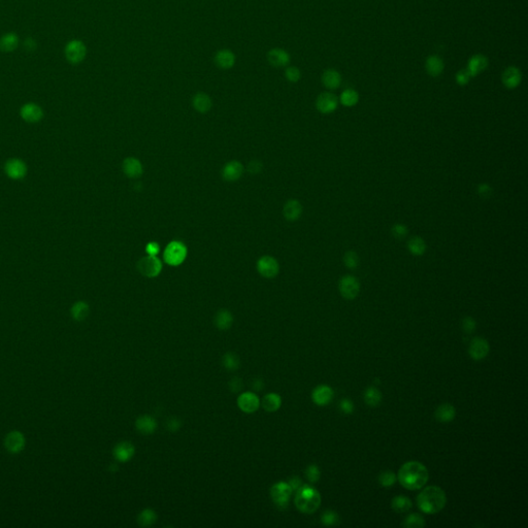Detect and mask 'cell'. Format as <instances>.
<instances>
[{"label": "cell", "instance_id": "cell-1", "mask_svg": "<svg viewBox=\"0 0 528 528\" xmlns=\"http://www.w3.org/2000/svg\"><path fill=\"white\" fill-rule=\"evenodd\" d=\"M429 478L428 470L419 461H408L398 471L397 479L407 490H418L423 488Z\"/></svg>", "mask_w": 528, "mask_h": 528}, {"label": "cell", "instance_id": "cell-2", "mask_svg": "<svg viewBox=\"0 0 528 528\" xmlns=\"http://www.w3.org/2000/svg\"><path fill=\"white\" fill-rule=\"evenodd\" d=\"M419 509L426 514L439 513L447 504V496L444 490L437 486L424 488L417 497Z\"/></svg>", "mask_w": 528, "mask_h": 528}, {"label": "cell", "instance_id": "cell-3", "mask_svg": "<svg viewBox=\"0 0 528 528\" xmlns=\"http://www.w3.org/2000/svg\"><path fill=\"white\" fill-rule=\"evenodd\" d=\"M296 508L305 514L315 513L321 504V495L317 490L309 485H301L295 495Z\"/></svg>", "mask_w": 528, "mask_h": 528}, {"label": "cell", "instance_id": "cell-4", "mask_svg": "<svg viewBox=\"0 0 528 528\" xmlns=\"http://www.w3.org/2000/svg\"><path fill=\"white\" fill-rule=\"evenodd\" d=\"M164 260L171 267H178L187 257V247L180 241L170 242L164 250Z\"/></svg>", "mask_w": 528, "mask_h": 528}, {"label": "cell", "instance_id": "cell-5", "mask_svg": "<svg viewBox=\"0 0 528 528\" xmlns=\"http://www.w3.org/2000/svg\"><path fill=\"white\" fill-rule=\"evenodd\" d=\"M137 270L146 278H156L162 271V263L157 256L148 255L138 260Z\"/></svg>", "mask_w": 528, "mask_h": 528}, {"label": "cell", "instance_id": "cell-6", "mask_svg": "<svg viewBox=\"0 0 528 528\" xmlns=\"http://www.w3.org/2000/svg\"><path fill=\"white\" fill-rule=\"evenodd\" d=\"M256 268L258 273L266 279H273L279 275L280 264L278 260L270 255H264L257 261Z\"/></svg>", "mask_w": 528, "mask_h": 528}, {"label": "cell", "instance_id": "cell-7", "mask_svg": "<svg viewBox=\"0 0 528 528\" xmlns=\"http://www.w3.org/2000/svg\"><path fill=\"white\" fill-rule=\"evenodd\" d=\"M292 492H293V490H292L291 486L289 485V483H286V482L276 483L272 487V490H271L274 503L279 508H282V509H284L288 506Z\"/></svg>", "mask_w": 528, "mask_h": 528}, {"label": "cell", "instance_id": "cell-8", "mask_svg": "<svg viewBox=\"0 0 528 528\" xmlns=\"http://www.w3.org/2000/svg\"><path fill=\"white\" fill-rule=\"evenodd\" d=\"M338 290L344 298L352 300L359 294L360 283L353 276H344L338 282Z\"/></svg>", "mask_w": 528, "mask_h": 528}, {"label": "cell", "instance_id": "cell-9", "mask_svg": "<svg viewBox=\"0 0 528 528\" xmlns=\"http://www.w3.org/2000/svg\"><path fill=\"white\" fill-rule=\"evenodd\" d=\"M86 54L87 48L82 41H70L65 47V57L72 64H78L82 62L85 59Z\"/></svg>", "mask_w": 528, "mask_h": 528}, {"label": "cell", "instance_id": "cell-10", "mask_svg": "<svg viewBox=\"0 0 528 528\" xmlns=\"http://www.w3.org/2000/svg\"><path fill=\"white\" fill-rule=\"evenodd\" d=\"M337 97L330 92H324L320 94L316 100V107L320 112H322V114H330V112H333L337 108Z\"/></svg>", "mask_w": 528, "mask_h": 528}, {"label": "cell", "instance_id": "cell-11", "mask_svg": "<svg viewBox=\"0 0 528 528\" xmlns=\"http://www.w3.org/2000/svg\"><path fill=\"white\" fill-rule=\"evenodd\" d=\"M238 405L246 414L255 413L260 406L259 397L253 392H245L238 398Z\"/></svg>", "mask_w": 528, "mask_h": 528}, {"label": "cell", "instance_id": "cell-12", "mask_svg": "<svg viewBox=\"0 0 528 528\" xmlns=\"http://www.w3.org/2000/svg\"><path fill=\"white\" fill-rule=\"evenodd\" d=\"M490 351L489 343L483 337H475L471 342L468 353L475 360H482L488 356Z\"/></svg>", "mask_w": 528, "mask_h": 528}, {"label": "cell", "instance_id": "cell-13", "mask_svg": "<svg viewBox=\"0 0 528 528\" xmlns=\"http://www.w3.org/2000/svg\"><path fill=\"white\" fill-rule=\"evenodd\" d=\"M244 173V166L240 161H229L222 169V177L227 182H236L241 179Z\"/></svg>", "mask_w": 528, "mask_h": 528}, {"label": "cell", "instance_id": "cell-14", "mask_svg": "<svg viewBox=\"0 0 528 528\" xmlns=\"http://www.w3.org/2000/svg\"><path fill=\"white\" fill-rule=\"evenodd\" d=\"M502 81L508 89H515L520 85L522 81V73L519 68L515 66H510L503 72Z\"/></svg>", "mask_w": 528, "mask_h": 528}, {"label": "cell", "instance_id": "cell-15", "mask_svg": "<svg viewBox=\"0 0 528 528\" xmlns=\"http://www.w3.org/2000/svg\"><path fill=\"white\" fill-rule=\"evenodd\" d=\"M334 392L331 387L327 385H320L316 387L312 393V399L317 405H327L333 398Z\"/></svg>", "mask_w": 528, "mask_h": 528}, {"label": "cell", "instance_id": "cell-16", "mask_svg": "<svg viewBox=\"0 0 528 528\" xmlns=\"http://www.w3.org/2000/svg\"><path fill=\"white\" fill-rule=\"evenodd\" d=\"M134 446L129 442H122L118 444L114 449V456L119 462H127L134 455Z\"/></svg>", "mask_w": 528, "mask_h": 528}, {"label": "cell", "instance_id": "cell-17", "mask_svg": "<svg viewBox=\"0 0 528 528\" xmlns=\"http://www.w3.org/2000/svg\"><path fill=\"white\" fill-rule=\"evenodd\" d=\"M487 67H488L487 57L484 55H481V54H477V55H474L468 60L466 70L468 71L472 78H475L479 73L484 71Z\"/></svg>", "mask_w": 528, "mask_h": 528}, {"label": "cell", "instance_id": "cell-18", "mask_svg": "<svg viewBox=\"0 0 528 528\" xmlns=\"http://www.w3.org/2000/svg\"><path fill=\"white\" fill-rule=\"evenodd\" d=\"M303 214V206L297 199L288 200L283 209V215L287 221L294 222Z\"/></svg>", "mask_w": 528, "mask_h": 528}, {"label": "cell", "instance_id": "cell-19", "mask_svg": "<svg viewBox=\"0 0 528 528\" xmlns=\"http://www.w3.org/2000/svg\"><path fill=\"white\" fill-rule=\"evenodd\" d=\"M21 116L27 122H37L43 117V110L35 103H27L21 108Z\"/></svg>", "mask_w": 528, "mask_h": 528}, {"label": "cell", "instance_id": "cell-20", "mask_svg": "<svg viewBox=\"0 0 528 528\" xmlns=\"http://www.w3.org/2000/svg\"><path fill=\"white\" fill-rule=\"evenodd\" d=\"M268 60L274 67H284L289 64L290 56L283 49H273L268 54Z\"/></svg>", "mask_w": 528, "mask_h": 528}, {"label": "cell", "instance_id": "cell-21", "mask_svg": "<svg viewBox=\"0 0 528 528\" xmlns=\"http://www.w3.org/2000/svg\"><path fill=\"white\" fill-rule=\"evenodd\" d=\"M5 444L7 449L10 452H12V453H18V452H20L24 448L25 438L21 432L12 431L7 435Z\"/></svg>", "mask_w": 528, "mask_h": 528}, {"label": "cell", "instance_id": "cell-22", "mask_svg": "<svg viewBox=\"0 0 528 528\" xmlns=\"http://www.w3.org/2000/svg\"><path fill=\"white\" fill-rule=\"evenodd\" d=\"M122 168H123V171L124 173L131 178V179H135V178H138L142 174V165L140 163V161L134 157H129V158H126L124 161H123V165H122Z\"/></svg>", "mask_w": 528, "mask_h": 528}, {"label": "cell", "instance_id": "cell-23", "mask_svg": "<svg viewBox=\"0 0 528 528\" xmlns=\"http://www.w3.org/2000/svg\"><path fill=\"white\" fill-rule=\"evenodd\" d=\"M135 427L137 431L142 434H151L157 429V422L153 417L149 416V415H143L136 420Z\"/></svg>", "mask_w": 528, "mask_h": 528}, {"label": "cell", "instance_id": "cell-24", "mask_svg": "<svg viewBox=\"0 0 528 528\" xmlns=\"http://www.w3.org/2000/svg\"><path fill=\"white\" fill-rule=\"evenodd\" d=\"M215 63L222 69H229L236 63V56L229 50L218 51L215 55Z\"/></svg>", "mask_w": 528, "mask_h": 528}, {"label": "cell", "instance_id": "cell-25", "mask_svg": "<svg viewBox=\"0 0 528 528\" xmlns=\"http://www.w3.org/2000/svg\"><path fill=\"white\" fill-rule=\"evenodd\" d=\"M322 83L323 85L330 90L337 89L342 83V77L336 70L334 69H327L322 74Z\"/></svg>", "mask_w": 528, "mask_h": 528}, {"label": "cell", "instance_id": "cell-26", "mask_svg": "<svg viewBox=\"0 0 528 528\" xmlns=\"http://www.w3.org/2000/svg\"><path fill=\"white\" fill-rule=\"evenodd\" d=\"M6 172L12 179H21L26 173V166L21 160L12 159L6 164Z\"/></svg>", "mask_w": 528, "mask_h": 528}, {"label": "cell", "instance_id": "cell-27", "mask_svg": "<svg viewBox=\"0 0 528 528\" xmlns=\"http://www.w3.org/2000/svg\"><path fill=\"white\" fill-rule=\"evenodd\" d=\"M456 416L455 407L450 403L441 404L435 410V418L439 422H451Z\"/></svg>", "mask_w": 528, "mask_h": 528}, {"label": "cell", "instance_id": "cell-28", "mask_svg": "<svg viewBox=\"0 0 528 528\" xmlns=\"http://www.w3.org/2000/svg\"><path fill=\"white\" fill-rule=\"evenodd\" d=\"M192 104H193V107L198 112H201V114H206V112H208L212 108L213 102H212L211 97L208 94L202 93V92H198V93H196L194 95V97L192 99Z\"/></svg>", "mask_w": 528, "mask_h": 528}, {"label": "cell", "instance_id": "cell-29", "mask_svg": "<svg viewBox=\"0 0 528 528\" xmlns=\"http://www.w3.org/2000/svg\"><path fill=\"white\" fill-rule=\"evenodd\" d=\"M19 45V37L17 34L11 32L2 36L0 39V51L5 53L14 52Z\"/></svg>", "mask_w": 528, "mask_h": 528}, {"label": "cell", "instance_id": "cell-30", "mask_svg": "<svg viewBox=\"0 0 528 528\" xmlns=\"http://www.w3.org/2000/svg\"><path fill=\"white\" fill-rule=\"evenodd\" d=\"M233 323V316L228 310H221L215 317V325L220 330H227Z\"/></svg>", "mask_w": 528, "mask_h": 528}, {"label": "cell", "instance_id": "cell-31", "mask_svg": "<svg viewBox=\"0 0 528 528\" xmlns=\"http://www.w3.org/2000/svg\"><path fill=\"white\" fill-rule=\"evenodd\" d=\"M263 408L269 413L277 412L282 405V398L277 393H269L263 397L261 402Z\"/></svg>", "mask_w": 528, "mask_h": 528}, {"label": "cell", "instance_id": "cell-32", "mask_svg": "<svg viewBox=\"0 0 528 528\" xmlns=\"http://www.w3.org/2000/svg\"><path fill=\"white\" fill-rule=\"evenodd\" d=\"M426 70L431 77H438L444 70V62L438 56H430L426 60Z\"/></svg>", "mask_w": 528, "mask_h": 528}, {"label": "cell", "instance_id": "cell-33", "mask_svg": "<svg viewBox=\"0 0 528 528\" xmlns=\"http://www.w3.org/2000/svg\"><path fill=\"white\" fill-rule=\"evenodd\" d=\"M426 243L420 237H413L407 242V249L409 253L414 256H421L426 251Z\"/></svg>", "mask_w": 528, "mask_h": 528}, {"label": "cell", "instance_id": "cell-34", "mask_svg": "<svg viewBox=\"0 0 528 528\" xmlns=\"http://www.w3.org/2000/svg\"><path fill=\"white\" fill-rule=\"evenodd\" d=\"M364 400L369 406L379 405L382 401V393L379 389L374 387H369L364 392Z\"/></svg>", "mask_w": 528, "mask_h": 528}, {"label": "cell", "instance_id": "cell-35", "mask_svg": "<svg viewBox=\"0 0 528 528\" xmlns=\"http://www.w3.org/2000/svg\"><path fill=\"white\" fill-rule=\"evenodd\" d=\"M392 509L397 513H405L412 509V502L406 496H395L391 503Z\"/></svg>", "mask_w": 528, "mask_h": 528}, {"label": "cell", "instance_id": "cell-36", "mask_svg": "<svg viewBox=\"0 0 528 528\" xmlns=\"http://www.w3.org/2000/svg\"><path fill=\"white\" fill-rule=\"evenodd\" d=\"M156 520H157V515L153 510H151V509L143 510L138 515V518H137L138 524L142 527L152 526L156 522Z\"/></svg>", "mask_w": 528, "mask_h": 528}, {"label": "cell", "instance_id": "cell-37", "mask_svg": "<svg viewBox=\"0 0 528 528\" xmlns=\"http://www.w3.org/2000/svg\"><path fill=\"white\" fill-rule=\"evenodd\" d=\"M71 314L75 320L82 321L86 319V317L89 314V306L86 303H84V301H79V303L73 305L71 309Z\"/></svg>", "mask_w": 528, "mask_h": 528}, {"label": "cell", "instance_id": "cell-38", "mask_svg": "<svg viewBox=\"0 0 528 528\" xmlns=\"http://www.w3.org/2000/svg\"><path fill=\"white\" fill-rule=\"evenodd\" d=\"M358 100H359V95L353 89L345 90L341 94V97H339V101H341V103L348 107H351V106H354L355 104H357Z\"/></svg>", "mask_w": 528, "mask_h": 528}, {"label": "cell", "instance_id": "cell-39", "mask_svg": "<svg viewBox=\"0 0 528 528\" xmlns=\"http://www.w3.org/2000/svg\"><path fill=\"white\" fill-rule=\"evenodd\" d=\"M402 526L406 528H423L425 526V520L423 516L419 514H410L405 518Z\"/></svg>", "mask_w": 528, "mask_h": 528}, {"label": "cell", "instance_id": "cell-40", "mask_svg": "<svg viewBox=\"0 0 528 528\" xmlns=\"http://www.w3.org/2000/svg\"><path fill=\"white\" fill-rule=\"evenodd\" d=\"M223 365L229 371H236L240 366V359L234 353H226L223 357Z\"/></svg>", "mask_w": 528, "mask_h": 528}, {"label": "cell", "instance_id": "cell-41", "mask_svg": "<svg viewBox=\"0 0 528 528\" xmlns=\"http://www.w3.org/2000/svg\"><path fill=\"white\" fill-rule=\"evenodd\" d=\"M344 264L348 269L355 270L359 266L358 255L354 251H348L344 255Z\"/></svg>", "mask_w": 528, "mask_h": 528}, {"label": "cell", "instance_id": "cell-42", "mask_svg": "<svg viewBox=\"0 0 528 528\" xmlns=\"http://www.w3.org/2000/svg\"><path fill=\"white\" fill-rule=\"evenodd\" d=\"M379 482L380 484L383 486V487H391L392 485H394V483L396 482V476L394 473L390 472V471H387V472H384L380 475L379 477Z\"/></svg>", "mask_w": 528, "mask_h": 528}, {"label": "cell", "instance_id": "cell-43", "mask_svg": "<svg viewBox=\"0 0 528 528\" xmlns=\"http://www.w3.org/2000/svg\"><path fill=\"white\" fill-rule=\"evenodd\" d=\"M391 233L392 236L395 238V239H398V240H402L404 239L407 233H408V229L406 226L404 224H401V223H397V224H394L392 226V229H391Z\"/></svg>", "mask_w": 528, "mask_h": 528}, {"label": "cell", "instance_id": "cell-44", "mask_svg": "<svg viewBox=\"0 0 528 528\" xmlns=\"http://www.w3.org/2000/svg\"><path fill=\"white\" fill-rule=\"evenodd\" d=\"M285 75L286 78L289 82L291 83H296L300 80L301 78V73H300V70L297 68V67H294V66H291V67H288L285 71Z\"/></svg>", "mask_w": 528, "mask_h": 528}, {"label": "cell", "instance_id": "cell-45", "mask_svg": "<svg viewBox=\"0 0 528 528\" xmlns=\"http://www.w3.org/2000/svg\"><path fill=\"white\" fill-rule=\"evenodd\" d=\"M306 477L311 483H316L320 479V470L317 465L312 464L306 471Z\"/></svg>", "mask_w": 528, "mask_h": 528}, {"label": "cell", "instance_id": "cell-46", "mask_svg": "<svg viewBox=\"0 0 528 528\" xmlns=\"http://www.w3.org/2000/svg\"><path fill=\"white\" fill-rule=\"evenodd\" d=\"M322 522L327 526H332L337 524L338 516L333 511H326L322 516Z\"/></svg>", "mask_w": 528, "mask_h": 528}, {"label": "cell", "instance_id": "cell-47", "mask_svg": "<svg viewBox=\"0 0 528 528\" xmlns=\"http://www.w3.org/2000/svg\"><path fill=\"white\" fill-rule=\"evenodd\" d=\"M471 74L468 73V71L466 69H463V70H460L457 72L456 74V82L458 85L460 86H465L470 80H471Z\"/></svg>", "mask_w": 528, "mask_h": 528}, {"label": "cell", "instance_id": "cell-48", "mask_svg": "<svg viewBox=\"0 0 528 528\" xmlns=\"http://www.w3.org/2000/svg\"><path fill=\"white\" fill-rule=\"evenodd\" d=\"M462 327H463L465 332L472 333V332L475 331V329L477 327V324H476V321L472 317H466L462 321Z\"/></svg>", "mask_w": 528, "mask_h": 528}, {"label": "cell", "instance_id": "cell-49", "mask_svg": "<svg viewBox=\"0 0 528 528\" xmlns=\"http://www.w3.org/2000/svg\"><path fill=\"white\" fill-rule=\"evenodd\" d=\"M248 171L252 174H257L262 170V163L259 160H253L248 164Z\"/></svg>", "mask_w": 528, "mask_h": 528}, {"label": "cell", "instance_id": "cell-50", "mask_svg": "<svg viewBox=\"0 0 528 528\" xmlns=\"http://www.w3.org/2000/svg\"><path fill=\"white\" fill-rule=\"evenodd\" d=\"M145 251L148 253V255H151V256H157L159 251H160V247L157 243H149L145 247Z\"/></svg>", "mask_w": 528, "mask_h": 528}, {"label": "cell", "instance_id": "cell-51", "mask_svg": "<svg viewBox=\"0 0 528 528\" xmlns=\"http://www.w3.org/2000/svg\"><path fill=\"white\" fill-rule=\"evenodd\" d=\"M478 192H479V194L481 196L488 197V196H490V194L492 193V189H491V187H490L489 185L482 184V185H480L478 187Z\"/></svg>", "mask_w": 528, "mask_h": 528}, {"label": "cell", "instance_id": "cell-52", "mask_svg": "<svg viewBox=\"0 0 528 528\" xmlns=\"http://www.w3.org/2000/svg\"><path fill=\"white\" fill-rule=\"evenodd\" d=\"M341 408L344 413L346 414H351L353 410H354V405H353V402L348 399V398H345L341 401Z\"/></svg>", "mask_w": 528, "mask_h": 528}, {"label": "cell", "instance_id": "cell-53", "mask_svg": "<svg viewBox=\"0 0 528 528\" xmlns=\"http://www.w3.org/2000/svg\"><path fill=\"white\" fill-rule=\"evenodd\" d=\"M229 386H230V389H231L233 392H237V391H239V390L242 389L243 382H242L241 379H239V378H233L232 381L230 382Z\"/></svg>", "mask_w": 528, "mask_h": 528}, {"label": "cell", "instance_id": "cell-54", "mask_svg": "<svg viewBox=\"0 0 528 528\" xmlns=\"http://www.w3.org/2000/svg\"><path fill=\"white\" fill-rule=\"evenodd\" d=\"M168 430H172V431H175V430H179L180 426H181V421H179L178 419H170L168 420Z\"/></svg>", "mask_w": 528, "mask_h": 528}, {"label": "cell", "instance_id": "cell-55", "mask_svg": "<svg viewBox=\"0 0 528 528\" xmlns=\"http://www.w3.org/2000/svg\"><path fill=\"white\" fill-rule=\"evenodd\" d=\"M289 485L291 486L292 490L294 491V490H298L301 486V481L298 479V478H293L291 479V481L289 482Z\"/></svg>", "mask_w": 528, "mask_h": 528}, {"label": "cell", "instance_id": "cell-56", "mask_svg": "<svg viewBox=\"0 0 528 528\" xmlns=\"http://www.w3.org/2000/svg\"><path fill=\"white\" fill-rule=\"evenodd\" d=\"M25 46L28 50H33V49H35V42L33 40H28L25 43Z\"/></svg>", "mask_w": 528, "mask_h": 528}]
</instances>
